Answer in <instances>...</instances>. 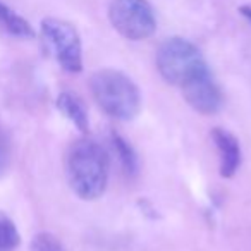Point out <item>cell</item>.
<instances>
[{
  "mask_svg": "<svg viewBox=\"0 0 251 251\" xmlns=\"http://www.w3.org/2000/svg\"><path fill=\"white\" fill-rule=\"evenodd\" d=\"M98 107L117 121H133L141 110V93L129 76L115 69H100L90 79Z\"/></svg>",
  "mask_w": 251,
  "mask_h": 251,
  "instance_id": "cell-2",
  "label": "cell"
},
{
  "mask_svg": "<svg viewBox=\"0 0 251 251\" xmlns=\"http://www.w3.org/2000/svg\"><path fill=\"white\" fill-rule=\"evenodd\" d=\"M108 19L119 35L133 42L150 38L157 29L155 11L148 0H112Z\"/></svg>",
  "mask_w": 251,
  "mask_h": 251,
  "instance_id": "cell-4",
  "label": "cell"
},
{
  "mask_svg": "<svg viewBox=\"0 0 251 251\" xmlns=\"http://www.w3.org/2000/svg\"><path fill=\"white\" fill-rule=\"evenodd\" d=\"M19 243H21V234L16 224L7 213L0 212V251H14Z\"/></svg>",
  "mask_w": 251,
  "mask_h": 251,
  "instance_id": "cell-11",
  "label": "cell"
},
{
  "mask_svg": "<svg viewBox=\"0 0 251 251\" xmlns=\"http://www.w3.org/2000/svg\"><path fill=\"white\" fill-rule=\"evenodd\" d=\"M42 36L49 52L64 71L71 74H77L83 71L81 38L71 23L57 18L43 19Z\"/></svg>",
  "mask_w": 251,
  "mask_h": 251,
  "instance_id": "cell-5",
  "label": "cell"
},
{
  "mask_svg": "<svg viewBox=\"0 0 251 251\" xmlns=\"http://www.w3.org/2000/svg\"><path fill=\"white\" fill-rule=\"evenodd\" d=\"M239 14L244 16L248 21L251 23V4H246V5H241L239 7Z\"/></svg>",
  "mask_w": 251,
  "mask_h": 251,
  "instance_id": "cell-14",
  "label": "cell"
},
{
  "mask_svg": "<svg viewBox=\"0 0 251 251\" xmlns=\"http://www.w3.org/2000/svg\"><path fill=\"white\" fill-rule=\"evenodd\" d=\"M182 97L186 103L203 115H213L222 108L224 95L217 81L213 79L210 69L203 71L201 74L195 76L191 81L181 86Z\"/></svg>",
  "mask_w": 251,
  "mask_h": 251,
  "instance_id": "cell-6",
  "label": "cell"
},
{
  "mask_svg": "<svg viewBox=\"0 0 251 251\" xmlns=\"http://www.w3.org/2000/svg\"><path fill=\"white\" fill-rule=\"evenodd\" d=\"M55 105L60 114L69 119L81 133L86 134L90 131V119H88L86 107H84V103L77 95L71 93V91H62L57 97Z\"/></svg>",
  "mask_w": 251,
  "mask_h": 251,
  "instance_id": "cell-8",
  "label": "cell"
},
{
  "mask_svg": "<svg viewBox=\"0 0 251 251\" xmlns=\"http://www.w3.org/2000/svg\"><path fill=\"white\" fill-rule=\"evenodd\" d=\"M66 174L71 189L81 200H98L108 182V157L103 147L90 138L76 140L67 150Z\"/></svg>",
  "mask_w": 251,
  "mask_h": 251,
  "instance_id": "cell-1",
  "label": "cell"
},
{
  "mask_svg": "<svg viewBox=\"0 0 251 251\" xmlns=\"http://www.w3.org/2000/svg\"><path fill=\"white\" fill-rule=\"evenodd\" d=\"M9 160H11V150H9V140L7 134L0 129V176L4 174L9 167Z\"/></svg>",
  "mask_w": 251,
  "mask_h": 251,
  "instance_id": "cell-13",
  "label": "cell"
},
{
  "mask_svg": "<svg viewBox=\"0 0 251 251\" xmlns=\"http://www.w3.org/2000/svg\"><path fill=\"white\" fill-rule=\"evenodd\" d=\"M212 140L219 151V171L220 176L226 179L234 177L241 165V147L237 138L232 133L222 127H213L212 129Z\"/></svg>",
  "mask_w": 251,
  "mask_h": 251,
  "instance_id": "cell-7",
  "label": "cell"
},
{
  "mask_svg": "<svg viewBox=\"0 0 251 251\" xmlns=\"http://www.w3.org/2000/svg\"><path fill=\"white\" fill-rule=\"evenodd\" d=\"M110 145L114 148V153L117 155L119 164H121L122 171L127 176H136L140 171V160H138V155L134 151V148L129 145V141L122 138L119 133L112 131L110 133Z\"/></svg>",
  "mask_w": 251,
  "mask_h": 251,
  "instance_id": "cell-9",
  "label": "cell"
},
{
  "mask_svg": "<svg viewBox=\"0 0 251 251\" xmlns=\"http://www.w3.org/2000/svg\"><path fill=\"white\" fill-rule=\"evenodd\" d=\"M31 251H66L59 239L50 232H40L33 237Z\"/></svg>",
  "mask_w": 251,
  "mask_h": 251,
  "instance_id": "cell-12",
  "label": "cell"
},
{
  "mask_svg": "<svg viewBox=\"0 0 251 251\" xmlns=\"http://www.w3.org/2000/svg\"><path fill=\"white\" fill-rule=\"evenodd\" d=\"M0 26L12 36L18 38H33L35 36V29L33 26L26 21L23 16L9 9L5 4L0 2Z\"/></svg>",
  "mask_w": 251,
  "mask_h": 251,
  "instance_id": "cell-10",
  "label": "cell"
},
{
  "mask_svg": "<svg viewBox=\"0 0 251 251\" xmlns=\"http://www.w3.org/2000/svg\"><path fill=\"white\" fill-rule=\"evenodd\" d=\"M157 69L169 84L181 88L208 69V66L195 43L174 36L165 40L158 49Z\"/></svg>",
  "mask_w": 251,
  "mask_h": 251,
  "instance_id": "cell-3",
  "label": "cell"
}]
</instances>
